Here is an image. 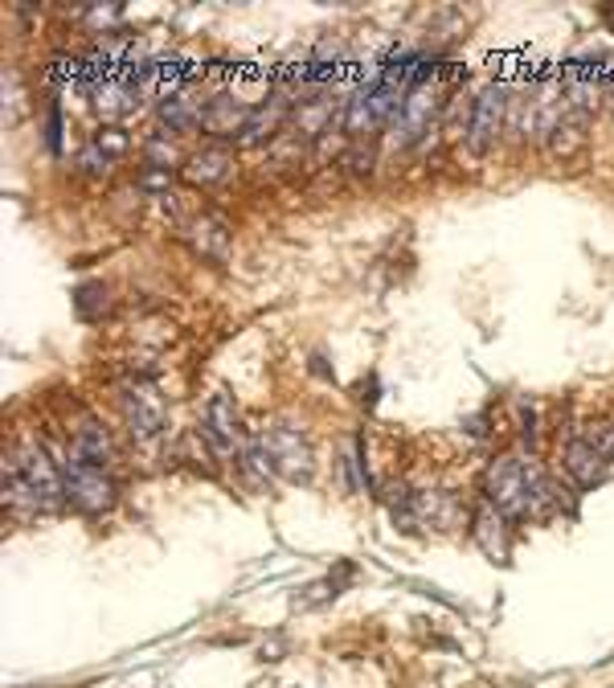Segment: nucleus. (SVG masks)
Returning a JSON list of instances; mask_svg holds the SVG:
<instances>
[{
	"mask_svg": "<svg viewBox=\"0 0 614 688\" xmlns=\"http://www.w3.org/2000/svg\"><path fill=\"white\" fill-rule=\"evenodd\" d=\"M107 287L103 283H82L78 291H74V308H78V316L82 320H99L103 312H107Z\"/></svg>",
	"mask_w": 614,
	"mask_h": 688,
	"instance_id": "17",
	"label": "nucleus"
},
{
	"mask_svg": "<svg viewBox=\"0 0 614 688\" xmlns=\"http://www.w3.org/2000/svg\"><path fill=\"white\" fill-rule=\"evenodd\" d=\"M475 537H479V545H484L492 557H504V549H508V541H504V512H496L492 504L479 508V516H475Z\"/></svg>",
	"mask_w": 614,
	"mask_h": 688,
	"instance_id": "16",
	"label": "nucleus"
},
{
	"mask_svg": "<svg viewBox=\"0 0 614 688\" xmlns=\"http://www.w3.org/2000/svg\"><path fill=\"white\" fill-rule=\"evenodd\" d=\"M230 172H234V152L226 144H205L189 156L185 164V181L197 185V189H209V185H222L230 181Z\"/></svg>",
	"mask_w": 614,
	"mask_h": 688,
	"instance_id": "10",
	"label": "nucleus"
},
{
	"mask_svg": "<svg viewBox=\"0 0 614 688\" xmlns=\"http://www.w3.org/2000/svg\"><path fill=\"white\" fill-rule=\"evenodd\" d=\"M205 439L217 455H234L238 451V439H242V430H238V406L230 394H213L209 406H205Z\"/></svg>",
	"mask_w": 614,
	"mask_h": 688,
	"instance_id": "8",
	"label": "nucleus"
},
{
	"mask_svg": "<svg viewBox=\"0 0 614 688\" xmlns=\"http://www.w3.org/2000/svg\"><path fill=\"white\" fill-rule=\"evenodd\" d=\"M160 123L168 132H189L193 123H201V107L189 95H164L160 103Z\"/></svg>",
	"mask_w": 614,
	"mask_h": 688,
	"instance_id": "15",
	"label": "nucleus"
},
{
	"mask_svg": "<svg viewBox=\"0 0 614 688\" xmlns=\"http://www.w3.org/2000/svg\"><path fill=\"white\" fill-rule=\"evenodd\" d=\"M95 144L111 156V164H115L119 156H127V136H123V127H103V132L95 136Z\"/></svg>",
	"mask_w": 614,
	"mask_h": 688,
	"instance_id": "19",
	"label": "nucleus"
},
{
	"mask_svg": "<svg viewBox=\"0 0 614 688\" xmlns=\"http://www.w3.org/2000/svg\"><path fill=\"white\" fill-rule=\"evenodd\" d=\"M189 242L197 254L213 258V263H226L230 254V226L217 218V213H201V218L189 222Z\"/></svg>",
	"mask_w": 614,
	"mask_h": 688,
	"instance_id": "12",
	"label": "nucleus"
},
{
	"mask_svg": "<svg viewBox=\"0 0 614 688\" xmlns=\"http://www.w3.org/2000/svg\"><path fill=\"white\" fill-rule=\"evenodd\" d=\"M586 148V111H574L569 107L561 119H557V127L549 132V152L553 156H574V152H582Z\"/></svg>",
	"mask_w": 614,
	"mask_h": 688,
	"instance_id": "14",
	"label": "nucleus"
},
{
	"mask_svg": "<svg viewBox=\"0 0 614 688\" xmlns=\"http://www.w3.org/2000/svg\"><path fill=\"white\" fill-rule=\"evenodd\" d=\"M484 492L488 504L504 516H537L557 500L545 471L524 455H500L484 476Z\"/></svg>",
	"mask_w": 614,
	"mask_h": 688,
	"instance_id": "1",
	"label": "nucleus"
},
{
	"mask_svg": "<svg viewBox=\"0 0 614 688\" xmlns=\"http://www.w3.org/2000/svg\"><path fill=\"white\" fill-rule=\"evenodd\" d=\"M5 500L17 508H33V512H58L66 500L62 488V467H54V459L46 455V447L25 443L9 471H5Z\"/></svg>",
	"mask_w": 614,
	"mask_h": 688,
	"instance_id": "2",
	"label": "nucleus"
},
{
	"mask_svg": "<svg viewBox=\"0 0 614 688\" xmlns=\"http://www.w3.org/2000/svg\"><path fill=\"white\" fill-rule=\"evenodd\" d=\"M140 189L152 193V197L168 193V189H172V168H152V164H148V168L140 172Z\"/></svg>",
	"mask_w": 614,
	"mask_h": 688,
	"instance_id": "18",
	"label": "nucleus"
},
{
	"mask_svg": "<svg viewBox=\"0 0 614 688\" xmlns=\"http://www.w3.org/2000/svg\"><path fill=\"white\" fill-rule=\"evenodd\" d=\"M250 115H254V107L246 99L222 95V99H209V107H201V127L213 136H234L250 127Z\"/></svg>",
	"mask_w": 614,
	"mask_h": 688,
	"instance_id": "11",
	"label": "nucleus"
},
{
	"mask_svg": "<svg viewBox=\"0 0 614 688\" xmlns=\"http://www.w3.org/2000/svg\"><path fill=\"white\" fill-rule=\"evenodd\" d=\"M78 164H82V172H91V177H99V172H107L111 168V156L91 140V144H86L82 148V156H78Z\"/></svg>",
	"mask_w": 614,
	"mask_h": 688,
	"instance_id": "20",
	"label": "nucleus"
},
{
	"mask_svg": "<svg viewBox=\"0 0 614 688\" xmlns=\"http://www.w3.org/2000/svg\"><path fill=\"white\" fill-rule=\"evenodd\" d=\"M119 402H123V418H127V426H131V435H136L140 443H152L156 435H164V426H168V406H164V398L152 390L148 381L123 385Z\"/></svg>",
	"mask_w": 614,
	"mask_h": 688,
	"instance_id": "5",
	"label": "nucleus"
},
{
	"mask_svg": "<svg viewBox=\"0 0 614 688\" xmlns=\"http://www.w3.org/2000/svg\"><path fill=\"white\" fill-rule=\"evenodd\" d=\"M267 443H271L275 467L283 471V476H291V480H307V476H312V443H307L295 426H287V422L275 426L271 435H267Z\"/></svg>",
	"mask_w": 614,
	"mask_h": 688,
	"instance_id": "7",
	"label": "nucleus"
},
{
	"mask_svg": "<svg viewBox=\"0 0 614 688\" xmlns=\"http://www.w3.org/2000/svg\"><path fill=\"white\" fill-rule=\"evenodd\" d=\"M561 467H565V476L574 480L578 488H594V484L606 476L610 459L590 443V435H578V439H569V443H565V451H561Z\"/></svg>",
	"mask_w": 614,
	"mask_h": 688,
	"instance_id": "9",
	"label": "nucleus"
},
{
	"mask_svg": "<svg viewBox=\"0 0 614 688\" xmlns=\"http://www.w3.org/2000/svg\"><path fill=\"white\" fill-rule=\"evenodd\" d=\"M62 488H66V500L78 504L82 512H107L115 504V484L107 476V467L86 463L74 451L62 459Z\"/></svg>",
	"mask_w": 614,
	"mask_h": 688,
	"instance_id": "3",
	"label": "nucleus"
},
{
	"mask_svg": "<svg viewBox=\"0 0 614 688\" xmlns=\"http://www.w3.org/2000/svg\"><path fill=\"white\" fill-rule=\"evenodd\" d=\"M504 119H508V91L500 82L484 86V91L475 95V107H471V123L463 132V144L471 156H488L504 132Z\"/></svg>",
	"mask_w": 614,
	"mask_h": 688,
	"instance_id": "4",
	"label": "nucleus"
},
{
	"mask_svg": "<svg viewBox=\"0 0 614 688\" xmlns=\"http://www.w3.org/2000/svg\"><path fill=\"white\" fill-rule=\"evenodd\" d=\"M434 107H438V95L434 86H414V91L402 99L398 115H393V136H398V144H414L418 136L430 132V119H434Z\"/></svg>",
	"mask_w": 614,
	"mask_h": 688,
	"instance_id": "6",
	"label": "nucleus"
},
{
	"mask_svg": "<svg viewBox=\"0 0 614 688\" xmlns=\"http://www.w3.org/2000/svg\"><path fill=\"white\" fill-rule=\"evenodd\" d=\"M70 451L82 455L86 463H99V467H107L111 455H115L111 435H107V426H103L99 418H82V422L74 426V447H70Z\"/></svg>",
	"mask_w": 614,
	"mask_h": 688,
	"instance_id": "13",
	"label": "nucleus"
}]
</instances>
